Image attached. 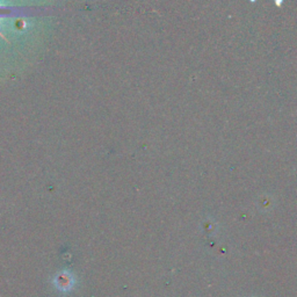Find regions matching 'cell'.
<instances>
[{
    "label": "cell",
    "mask_w": 297,
    "mask_h": 297,
    "mask_svg": "<svg viewBox=\"0 0 297 297\" xmlns=\"http://www.w3.org/2000/svg\"><path fill=\"white\" fill-rule=\"evenodd\" d=\"M74 284V276H72L71 274L66 273V272L58 274L55 279V286L57 287V289L62 290V292H69V290H71Z\"/></svg>",
    "instance_id": "obj_1"
}]
</instances>
